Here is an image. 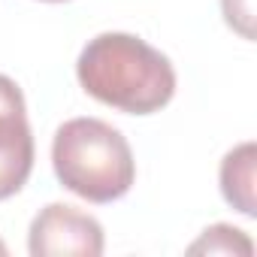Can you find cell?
<instances>
[{
  "instance_id": "cell-1",
  "label": "cell",
  "mask_w": 257,
  "mask_h": 257,
  "mask_svg": "<svg viewBox=\"0 0 257 257\" xmlns=\"http://www.w3.org/2000/svg\"><path fill=\"white\" fill-rule=\"evenodd\" d=\"M88 97L127 115L161 112L176 94V70L164 52L134 34H100L76 61Z\"/></svg>"
},
{
  "instance_id": "cell-2",
  "label": "cell",
  "mask_w": 257,
  "mask_h": 257,
  "mask_svg": "<svg viewBox=\"0 0 257 257\" xmlns=\"http://www.w3.org/2000/svg\"><path fill=\"white\" fill-rule=\"evenodd\" d=\"M58 182L88 203H115L137 182L131 143L100 118H70L52 140Z\"/></svg>"
},
{
  "instance_id": "cell-3",
  "label": "cell",
  "mask_w": 257,
  "mask_h": 257,
  "mask_svg": "<svg viewBox=\"0 0 257 257\" xmlns=\"http://www.w3.org/2000/svg\"><path fill=\"white\" fill-rule=\"evenodd\" d=\"M28 251L34 257H100L103 254V227L88 212L49 203L31 221Z\"/></svg>"
},
{
  "instance_id": "cell-4",
  "label": "cell",
  "mask_w": 257,
  "mask_h": 257,
  "mask_svg": "<svg viewBox=\"0 0 257 257\" xmlns=\"http://www.w3.org/2000/svg\"><path fill=\"white\" fill-rule=\"evenodd\" d=\"M34 170V134L22 88L0 73V200L16 197Z\"/></svg>"
},
{
  "instance_id": "cell-5",
  "label": "cell",
  "mask_w": 257,
  "mask_h": 257,
  "mask_svg": "<svg viewBox=\"0 0 257 257\" xmlns=\"http://www.w3.org/2000/svg\"><path fill=\"white\" fill-rule=\"evenodd\" d=\"M254 164H257V149L254 143H242L233 152L224 155L221 161V194L224 200L242 212L245 218L257 215V200H254Z\"/></svg>"
},
{
  "instance_id": "cell-6",
  "label": "cell",
  "mask_w": 257,
  "mask_h": 257,
  "mask_svg": "<svg viewBox=\"0 0 257 257\" xmlns=\"http://www.w3.org/2000/svg\"><path fill=\"white\" fill-rule=\"evenodd\" d=\"M191 254H254L251 239L245 236V230L230 227V224H212L203 230V236L188 248Z\"/></svg>"
},
{
  "instance_id": "cell-7",
  "label": "cell",
  "mask_w": 257,
  "mask_h": 257,
  "mask_svg": "<svg viewBox=\"0 0 257 257\" xmlns=\"http://www.w3.org/2000/svg\"><path fill=\"white\" fill-rule=\"evenodd\" d=\"M224 22L242 37L254 40V0H221Z\"/></svg>"
},
{
  "instance_id": "cell-8",
  "label": "cell",
  "mask_w": 257,
  "mask_h": 257,
  "mask_svg": "<svg viewBox=\"0 0 257 257\" xmlns=\"http://www.w3.org/2000/svg\"><path fill=\"white\" fill-rule=\"evenodd\" d=\"M7 254V245H4V239H0V257H4Z\"/></svg>"
},
{
  "instance_id": "cell-9",
  "label": "cell",
  "mask_w": 257,
  "mask_h": 257,
  "mask_svg": "<svg viewBox=\"0 0 257 257\" xmlns=\"http://www.w3.org/2000/svg\"><path fill=\"white\" fill-rule=\"evenodd\" d=\"M43 4H64V0H43Z\"/></svg>"
}]
</instances>
